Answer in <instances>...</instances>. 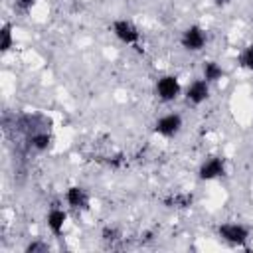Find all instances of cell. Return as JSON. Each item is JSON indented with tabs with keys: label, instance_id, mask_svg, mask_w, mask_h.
Segmentation results:
<instances>
[{
	"label": "cell",
	"instance_id": "6da1fadb",
	"mask_svg": "<svg viewBox=\"0 0 253 253\" xmlns=\"http://www.w3.org/2000/svg\"><path fill=\"white\" fill-rule=\"evenodd\" d=\"M217 235H219V239H223L225 243H229L233 247H243L249 241L251 231L247 225H243L239 221H227L217 227Z\"/></svg>",
	"mask_w": 253,
	"mask_h": 253
},
{
	"label": "cell",
	"instance_id": "7a4b0ae2",
	"mask_svg": "<svg viewBox=\"0 0 253 253\" xmlns=\"http://www.w3.org/2000/svg\"><path fill=\"white\" fill-rule=\"evenodd\" d=\"M154 91H156V97L162 101V103H172L180 97L182 93V85H180V79L176 75H162L156 85H154Z\"/></svg>",
	"mask_w": 253,
	"mask_h": 253
},
{
	"label": "cell",
	"instance_id": "3957f363",
	"mask_svg": "<svg viewBox=\"0 0 253 253\" xmlns=\"http://www.w3.org/2000/svg\"><path fill=\"white\" fill-rule=\"evenodd\" d=\"M206 43H208V34L200 26H188L180 36V45L192 53L202 51L206 47Z\"/></svg>",
	"mask_w": 253,
	"mask_h": 253
},
{
	"label": "cell",
	"instance_id": "277c9868",
	"mask_svg": "<svg viewBox=\"0 0 253 253\" xmlns=\"http://www.w3.org/2000/svg\"><path fill=\"white\" fill-rule=\"evenodd\" d=\"M111 30H113L115 38H117L119 42L126 43V45H136V43L140 42V32H138V28H136L130 20H126V18L115 20L113 26H111Z\"/></svg>",
	"mask_w": 253,
	"mask_h": 253
},
{
	"label": "cell",
	"instance_id": "5b68a950",
	"mask_svg": "<svg viewBox=\"0 0 253 253\" xmlns=\"http://www.w3.org/2000/svg\"><path fill=\"white\" fill-rule=\"evenodd\" d=\"M182 126H184V121L180 113H166L154 123V132L164 138H172L182 130Z\"/></svg>",
	"mask_w": 253,
	"mask_h": 253
},
{
	"label": "cell",
	"instance_id": "8992f818",
	"mask_svg": "<svg viewBox=\"0 0 253 253\" xmlns=\"http://www.w3.org/2000/svg\"><path fill=\"white\" fill-rule=\"evenodd\" d=\"M184 97H186V101L190 103V105H202L204 101H208V97H210V83L202 77V79H194L188 87H186V91H184Z\"/></svg>",
	"mask_w": 253,
	"mask_h": 253
},
{
	"label": "cell",
	"instance_id": "52a82bcc",
	"mask_svg": "<svg viewBox=\"0 0 253 253\" xmlns=\"http://www.w3.org/2000/svg\"><path fill=\"white\" fill-rule=\"evenodd\" d=\"M223 174H225V160L221 156H211L204 160L198 170L200 180H215V178H221Z\"/></svg>",
	"mask_w": 253,
	"mask_h": 253
},
{
	"label": "cell",
	"instance_id": "ba28073f",
	"mask_svg": "<svg viewBox=\"0 0 253 253\" xmlns=\"http://www.w3.org/2000/svg\"><path fill=\"white\" fill-rule=\"evenodd\" d=\"M65 202H67V206L71 210L81 211V210H87L89 208V194L81 186H71L65 192Z\"/></svg>",
	"mask_w": 253,
	"mask_h": 253
},
{
	"label": "cell",
	"instance_id": "9c48e42d",
	"mask_svg": "<svg viewBox=\"0 0 253 253\" xmlns=\"http://www.w3.org/2000/svg\"><path fill=\"white\" fill-rule=\"evenodd\" d=\"M28 138V148L34 152H45L51 146V134L45 128H38L30 134H26Z\"/></svg>",
	"mask_w": 253,
	"mask_h": 253
},
{
	"label": "cell",
	"instance_id": "30bf717a",
	"mask_svg": "<svg viewBox=\"0 0 253 253\" xmlns=\"http://www.w3.org/2000/svg\"><path fill=\"white\" fill-rule=\"evenodd\" d=\"M45 221H47V227H49V231L53 235H61L63 227H65V221H67V211L61 210V208H51L47 211Z\"/></svg>",
	"mask_w": 253,
	"mask_h": 253
},
{
	"label": "cell",
	"instance_id": "8fae6325",
	"mask_svg": "<svg viewBox=\"0 0 253 253\" xmlns=\"http://www.w3.org/2000/svg\"><path fill=\"white\" fill-rule=\"evenodd\" d=\"M202 71H204V79L208 83H215V81H219L223 77V67L217 61H206Z\"/></svg>",
	"mask_w": 253,
	"mask_h": 253
},
{
	"label": "cell",
	"instance_id": "7c38bea8",
	"mask_svg": "<svg viewBox=\"0 0 253 253\" xmlns=\"http://www.w3.org/2000/svg\"><path fill=\"white\" fill-rule=\"evenodd\" d=\"M192 202H194V196H192V194H174V196L164 198V204H166L168 208H176V210L190 208Z\"/></svg>",
	"mask_w": 253,
	"mask_h": 253
},
{
	"label": "cell",
	"instance_id": "4fadbf2b",
	"mask_svg": "<svg viewBox=\"0 0 253 253\" xmlns=\"http://www.w3.org/2000/svg\"><path fill=\"white\" fill-rule=\"evenodd\" d=\"M239 65L243 67V69H247V71H253V43H249L247 47H243L241 49V53H239Z\"/></svg>",
	"mask_w": 253,
	"mask_h": 253
},
{
	"label": "cell",
	"instance_id": "5bb4252c",
	"mask_svg": "<svg viewBox=\"0 0 253 253\" xmlns=\"http://www.w3.org/2000/svg\"><path fill=\"white\" fill-rule=\"evenodd\" d=\"M14 43V38H12V26L10 24H4L2 30H0V49L2 51H8Z\"/></svg>",
	"mask_w": 253,
	"mask_h": 253
},
{
	"label": "cell",
	"instance_id": "9a60e30c",
	"mask_svg": "<svg viewBox=\"0 0 253 253\" xmlns=\"http://www.w3.org/2000/svg\"><path fill=\"white\" fill-rule=\"evenodd\" d=\"M101 237H103V241L107 243V245H115L117 241H121V231L117 229V227H113V225H107V227H103V231H101Z\"/></svg>",
	"mask_w": 253,
	"mask_h": 253
},
{
	"label": "cell",
	"instance_id": "2e32d148",
	"mask_svg": "<svg viewBox=\"0 0 253 253\" xmlns=\"http://www.w3.org/2000/svg\"><path fill=\"white\" fill-rule=\"evenodd\" d=\"M24 251L26 253H47L49 251V245L45 241H42V239H36V241H30Z\"/></svg>",
	"mask_w": 253,
	"mask_h": 253
},
{
	"label": "cell",
	"instance_id": "e0dca14e",
	"mask_svg": "<svg viewBox=\"0 0 253 253\" xmlns=\"http://www.w3.org/2000/svg\"><path fill=\"white\" fill-rule=\"evenodd\" d=\"M36 0H14V10H18L20 14H26L34 8Z\"/></svg>",
	"mask_w": 253,
	"mask_h": 253
},
{
	"label": "cell",
	"instance_id": "ac0fdd59",
	"mask_svg": "<svg viewBox=\"0 0 253 253\" xmlns=\"http://www.w3.org/2000/svg\"><path fill=\"white\" fill-rule=\"evenodd\" d=\"M233 0H211V4L213 6H217V8H225V6H229Z\"/></svg>",
	"mask_w": 253,
	"mask_h": 253
}]
</instances>
